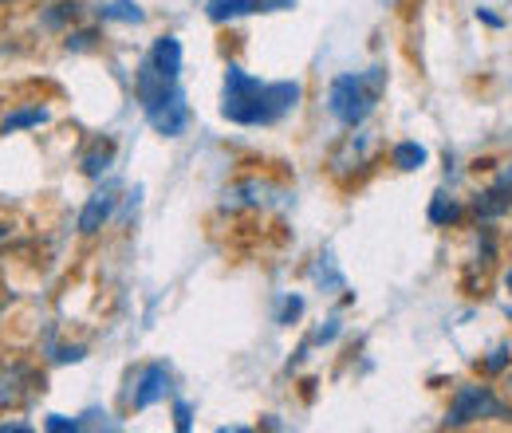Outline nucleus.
<instances>
[{
    "label": "nucleus",
    "mask_w": 512,
    "mask_h": 433,
    "mask_svg": "<svg viewBox=\"0 0 512 433\" xmlns=\"http://www.w3.org/2000/svg\"><path fill=\"white\" fill-rule=\"evenodd\" d=\"M48 430H79V422H67V418H52Z\"/></svg>",
    "instance_id": "obj_22"
},
{
    "label": "nucleus",
    "mask_w": 512,
    "mask_h": 433,
    "mask_svg": "<svg viewBox=\"0 0 512 433\" xmlns=\"http://www.w3.org/2000/svg\"><path fill=\"white\" fill-rule=\"evenodd\" d=\"M477 16H481V20H485V24H493V28H501V20H497V16H493V12H485V8H481V12H477Z\"/></svg>",
    "instance_id": "obj_25"
},
{
    "label": "nucleus",
    "mask_w": 512,
    "mask_h": 433,
    "mask_svg": "<svg viewBox=\"0 0 512 433\" xmlns=\"http://www.w3.org/2000/svg\"><path fill=\"white\" fill-rule=\"evenodd\" d=\"M292 0H260V8H268V12H276V8H288Z\"/></svg>",
    "instance_id": "obj_24"
},
{
    "label": "nucleus",
    "mask_w": 512,
    "mask_h": 433,
    "mask_svg": "<svg viewBox=\"0 0 512 433\" xmlns=\"http://www.w3.org/2000/svg\"><path fill=\"white\" fill-rule=\"evenodd\" d=\"M150 63H154L158 71H166V75H178V71H182V44H178L174 36L154 40V48H150Z\"/></svg>",
    "instance_id": "obj_11"
},
{
    "label": "nucleus",
    "mask_w": 512,
    "mask_h": 433,
    "mask_svg": "<svg viewBox=\"0 0 512 433\" xmlns=\"http://www.w3.org/2000/svg\"><path fill=\"white\" fill-rule=\"evenodd\" d=\"M457 217H461V205L449 201L446 193H438V197L430 201V221H434V225H453Z\"/></svg>",
    "instance_id": "obj_17"
},
{
    "label": "nucleus",
    "mask_w": 512,
    "mask_h": 433,
    "mask_svg": "<svg viewBox=\"0 0 512 433\" xmlns=\"http://www.w3.org/2000/svg\"><path fill=\"white\" fill-rule=\"evenodd\" d=\"M79 8H83L79 0H64V4H52V8H48V12L40 16V24H44V28H60V24H67V20H75V16H79Z\"/></svg>",
    "instance_id": "obj_16"
},
{
    "label": "nucleus",
    "mask_w": 512,
    "mask_h": 433,
    "mask_svg": "<svg viewBox=\"0 0 512 433\" xmlns=\"http://www.w3.org/2000/svg\"><path fill=\"white\" fill-rule=\"evenodd\" d=\"M390 162H394L398 170H422V166H426V150H422L418 142H398V146L390 150Z\"/></svg>",
    "instance_id": "obj_14"
},
{
    "label": "nucleus",
    "mask_w": 512,
    "mask_h": 433,
    "mask_svg": "<svg viewBox=\"0 0 512 433\" xmlns=\"http://www.w3.org/2000/svg\"><path fill=\"white\" fill-rule=\"evenodd\" d=\"M260 8V0H209V20L221 24V20H237V16H249Z\"/></svg>",
    "instance_id": "obj_12"
},
{
    "label": "nucleus",
    "mask_w": 512,
    "mask_h": 433,
    "mask_svg": "<svg viewBox=\"0 0 512 433\" xmlns=\"http://www.w3.org/2000/svg\"><path fill=\"white\" fill-rule=\"evenodd\" d=\"M375 154H379V138H375L371 130L347 134V138L335 146V154H331V174H335V178H347L351 170H367V166L375 162Z\"/></svg>",
    "instance_id": "obj_5"
},
{
    "label": "nucleus",
    "mask_w": 512,
    "mask_h": 433,
    "mask_svg": "<svg viewBox=\"0 0 512 433\" xmlns=\"http://www.w3.org/2000/svg\"><path fill=\"white\" fill-rule=\"evenodd\" d=\"M268 193H276V189L268 186V182H237V186L225 193V205L229 209H256V205H268Z\"/></svg>",
    "instance_id": "obj_8"
},
{
    "label": "nucleus",
    "mask_w": 512,
    "mask_h": 433,
    "mask_svg": "<svg viewBox=\"0 0 512 433\" xmlns=\"http://www.w3.org/2000/svg\"><path fill=\"white\" fill-rule=\"evenodd\" d=\"M300 308H304L300 300H288V304H284V319H296V315H300Z\"/></svg>",
    "instance_id": "obj_23"
},
{
    "label": "nucleus",
    "mask_w": 512,
    "mask_h": 433,
    "mask_svg": "<svg viewBox=\"0 0 512 433\" xmlns=\"http://www.w3.org/2000/svg\"><path fill=\"white\" fill-rule=\"evenodd\" d=\"M48 123V111L44 107H28V111H12L8 119H4V134H12V130H24V126H40Z\"/></svg>",
    "instance_id": "obj_15"
},
{
    "label": "nucleus",
    "mask_w": 512,
    "mask_h": 433,
    "mask_svg": "<svg viewBox=\"0 0 512 433\" xmlns=\"http://www.w3.org/2000/svg\"><path fill=\"white\" fill-rule=\"evenodd\" d=\"M4 237H8V225H0V241H4Z\"/></svg>",
    "instance_id": "obj_26"
},
{
    "label": "nucleus",
    "mask_w": 512,
    "mask_h": 433,
    "mask_svg": "<svg viewBox=\"0 0 512 433\" xmlns=\"http://www.w3.org/2000/svg\"><path fill=\"white\" fill-rule=\"evenodd\" d=\"M170 394V371L162 363H150L142 367L138 378H134V410H146L154 402H162Z\"/></svg>",
    "instance_id": "obj_7"
},
{
    "label": "nucleus",
    "mask_w": 512,
    "mask_h": 433,
    "mask_svg": "<svg viewBox=\"0 0 512 433\" xmlns=\"http://www.w3.org/2000/svg\"><path fill=\"white\" fill-rule=\"evenodd\" d=\"M103 16H111V20H134V24L142 20V12H138V8L130 4V0H119V4H115V8H107Z\"/></svg>",
    "instance_id": "obj_19"
},
{
    "label": "nucleus",
    "mask_w": 512,
    "mask_h": 433,
    "mask_svg": "<svg viewBox=\"0 0 512 433\" xmlns=\"http://www.w3.org/2000/svg\"><path fill=\"white\" fill-rule=\"evenodd\" d=\"M134 95H138V103H142L146 119H154L158 111H166L170 103H178V99H182V91H178V75L158 71V67L150 63V56H146L142 67H138V75H134Z\"/></svg>",
    "instance_id": "obj_3"
},
{
    "label": "nucleus",
    "mask_w": 512,
    "mask_h": 433,
    "mask_svg": "<svg viewBox=\"0 0 512 433\" xmlns=\"http://www.w3.org/2000/svg\"><path fill=\"white\" fill-rule=\"evenodd\" d=\"M111 158H115V142H111V138H107V142L99 138V142L83 154V162H79V166H83V174H87V178H99V174L111 166Z\"/></svg>",
    "instance_id": "obj_13"
},
{
    "label": "nucleus",
    "mask_w": 512,
    "mask_h": 433,
    "mask_svg": "<svg viewBox=\"0 0 512 433\" xmlns=\"http://www.w3.org/2000/svg\"><path fill=\"white\" fill-rule=\"evenodd\" d=\"M111 209H115V197L111 193H95L87 205H83V213H79V233H99L103 229V221L111 217Z\"/></svg>",
    "instance_id": "obj_9"
},
{
    "label": "nucleus",
    "mask_w": 512,
    "mask_h": 433,
    "mask_svg": "<svg viewBox=\"0 0 512 433\" xmlns=\"http://www.w3.org/2000/svg\"><path fill=\"white\" fill-rule=\"evenodd\" d=\"M174 414H178V430H190V406H186V402H178V406H174Z\"/></svg>",
    "instance_id": "obj_20"
},
{
    "label": "nucleus",
    "mask_w": 512,
    "mask_h": 433,
    "mask_svg": "<svg viewBox=\"0 0 512 433\" xmlns=\"http://www.w3.org/2000/svg\"><path fill=\"white\" fill-rule=\"evenodd\" d=\"M512 205V178H501L493 189H485L481 197H477V217H501L505 209Z\"/></svg>",
    "instance_id": "obj_10"
},
{
    "label": "nucleus",
    "mask_w": 512,
    "mask_h": 433,
    "mask_svg": "<svg viewBox=\"0 0 512 433\" xmlns=\"http://www.w3.org/2000/svg\"><path fill=\"white\" fill-rule=\"evenodd\" d=\"M40 386V374L32 371L24 359H4L0 363V410L24 406Z\"/></svg>",
    "instance_id": "obj_6"
},
{
    "label": "nucleus",
    "mask_w": 512,
    "mask_h": 433,
    "mask_svg": "<svg viewBox=\"0 0 512 433\" xmlns=\"http://www.w3.org/2000/svg\"><path fill=\"white\" fill-rule=\"evenodd\" d=\"M509 410L497 402V394L489 386H461L453 406H449L446 426H465V422H477V418H505Z\"/></svg>",
    "instance_id": "obj_4"
},
{
    "label": "nucleus",
    "mask_w": 512,
    "mask_h": 433,
    "mask_svg": "<svg viewBox=\"0 0 512 433\" xmlns=\"http://www.w3.org/2000/svg\"><path fill=\"white\" fill-rule=\"evenodd\" d=\"M509 363V351H493V359H489V371H501Z\"/></svg>",
    "instance_id": "obj_21"
},
{
    "label": "nucleus",
    "mask_w": 512,
    "mask_h": 433,
    "mask_svg": "<svg viewBox=\"0 0 512 433\" xmlns=\"http://www.w3.org/2000/svg\"><path fill=\"white\" fill-rule=\"evenodd\" d=\"M383 87H386V71H379V67H371V71H363V75H339V79L331 83V91H327V111L343 126L355 130V126L375 111Z\"/></svg>",
    "instance_id": "obj_2"
},
{
    "label": "nucleus",
    "mask_w": 512,
    "mask_h": 433,
    "mask_svg": "<svg viewBox=\"0 0 512 433\" xmlns=\"http://www.w3.org/2000/svg\"><path fill=\"white\" fill-rule=\"evenodd\" d=\"M300 103V83H260L245 75L241 67L225 71V95H221V115L241 126H268L284 119Z\"/></svg>",
    "instance_id": "obj_1"
},
{
    "label": "nucleus",
    "mask_w": 512,
    "mask_h": 433,
    "mask_svg": "<svg viewBox=\"0 0 512 433\" xmlns=\"http://www.w3.org/2000/svg\"><path fill=\"white\" fill-rule=\"evenodd\" d=\"M95 40H99V32H67L64 48L67 52H91Z\"/></svg>",
    "instance_id": "obj_18"
},
{
    "label": "nucleus",
    "mask_w": 512,
    "mask_h": 433,
    "mask_svg": "<svg viewBox=\"0 0 512 433\" xmlns=\"http://www.w3.org/2000/svg\"><path fill=\"white\" fill-rule=\"evenodd\" d=\"M0 4H4V0H0Z\"/></svg>",
    "instance_id": "obj_28"
},
{
    "label": "nucleus",
    "mask_w": 512,
    "mask_h": 433,
    "mask_svg": "<svg viewBox=\"0 0 512 433\" xmlns=\"http://www.w3.org/2000/svg\"><path fill=\"white\" fill-rule=\"evenodd\" d=\"M509 292H512V272H509Z\"/></svg>",
    "instance_id": "obj_27"
}]
</instances>
